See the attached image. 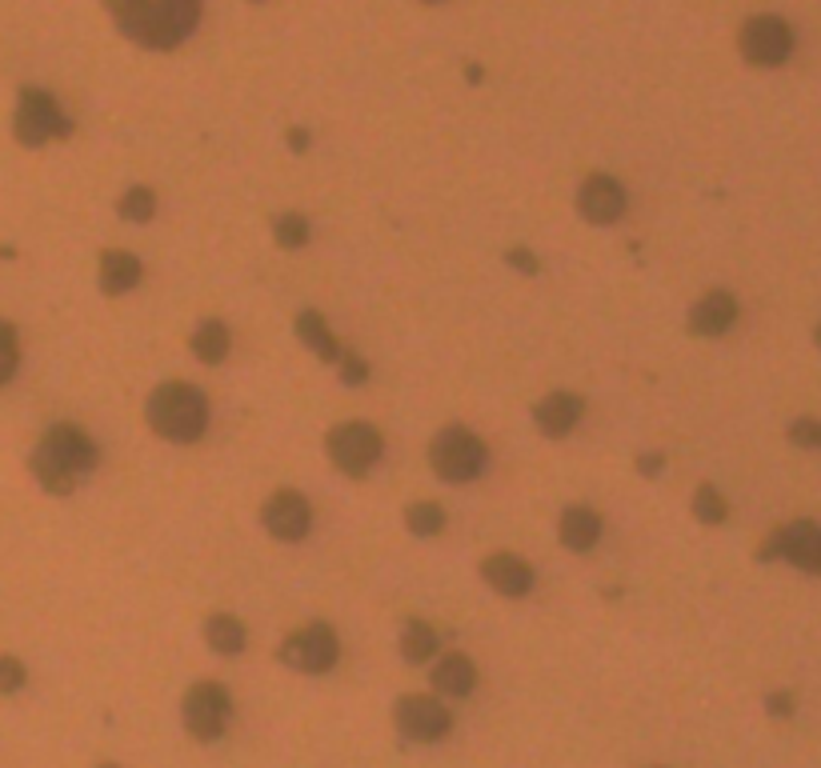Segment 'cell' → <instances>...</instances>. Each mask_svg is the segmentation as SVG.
I'll return each instance as SVG.
<instances>
[{
	"label": "cell",
	"instance_id": "33",
	"mask_svg": "<svg viewBox=\"0 0 821 768\" xmlns=\"http://www.w3.org/2000/svg\"><path fill=\"white\" fill-rule=\"evenodd\" d=\"M770 713H777V717H785V713H794V701L785 693H777V696H770Z\"/></svg>",
	"mask_w": 821,
	"mask_h": 768
},
{
	"label": "cell",
	"instance_id": "22",
	"mask_svg": "<svg viewBox=\"0 0 821 768\" xmlns=\"http://www.w3.org/2000/svg\"><path fill=\"white\" fill-rule=\"evenodd\" d=\"M229 348H233V336H229V329H224L221 321L197 324V333H193V352H197V360H205V364H221V360L229 357Z\"/></svg>",
	"mask_w": 821,
	"mask_h": 768
},
{
	"label": "cell",
	"instance_id": "12",
	"mask_svg": "<svg viewBox=\"0 0 821 768\" xmlns=\"http://www.w3.org/2000/svg\"><path fill=\"white\" fill-rule=\"evenodd\" d=\"M761 557H785L789 565L806 572H821V529L809 521L785 524L782 533L770 536V545L761 548Z\"/></svg>",
	"mask_w": 821,
	"mask_h": 768
},
{
	"label": "cell",
	"instance_id": "18",
	"mask_svg": "<svg viewBox=\"0 0 821 768\" xmlns=\"http://www.w3.org/2000/svg\"><path fill=\"white\" fill-rule=\"evenodd\" d=\"M140 261L133 257V252H117V248H109L105 257H100V288L109 293V297H121V293H133V288L140 285Z\"/></svg>",
	"mask_w": 821,
	"mask_h": 768
},
{
	"label": "cell",
	"instance_id": "21",
	"mask_svg": "<svg viewBox=\"0 0 821 768\" xmlns=\"http://www.w3.org/2000/svg\"><path fill=\"white\" fill-rule=\"evenodd\" d=\"M205 641H209L212 653H221V657H237L241 648H245V641H249V632H245V624H241L237 617L217 612V617L205 620Z\"/></svg>",
	"mask_w": 821,
	"mask_h": 768
},
{
	"label": "cell",
	"instance_id": "27",
	"mask_svg": "<svg viewBox=\"0 0 821 768\" xmlns=\"http://www.w3.org/2000/svg\"><path fill=\"white\" fill-rule=\"evenodd\" d=\"M273 236L281 248H305L309 245V221L301 212H285L273 221Z\"/></svg>",
	"mask_w": 821,
	"mask_h": 768
},
{
	"label": "cell",
	"instance_id": "25",
	"mask_svg": "<svg viewBox=\"0 0 821 768\" xmlns=\"http://www.w3.org/2000/svg\"><path fill=\"white\" fill-rule=\"evenodd\" d=\"M117 212H121L125 221H133V224L152 221V212H157V193H152V188H145V185L128 188L125 197L117 200Z\"/></svg>",
	"mask_w": 821,
	"mask_h": 768
},
{
	"label": "cell",
	"instance_id": "28",
	"mask_svg": "<svg viewBox=\"0 0 821 768\" xmlns=\"http://www.w3.org/2000/svg\"><path fill=\"white\" fill-rule=\"evenodd\" d=\"M16 364H21V340H16V329L9 321H0V388L13 381Z\"/></svg>",
	"mask_w": 821,
	"mask_h": 768
},
{
	"label": "cell",
	"instance_id": "2",
	"mask_svg": "<svg viewBox=\"0 0 821 768\" xmlns=\"http://www.w3.org/2000/svg\"><path fill=\"white\" fill-rule=\"evenodd\" d=\"M28 464H33V476L40 481L45 493L69 496L85 472L97 469V445L76 424H57L37 445Z\"/></svg>",
	"mask_w": 821,
	"mask_h": 768
},
{
	"label": "cell",
	"instance_id": "7",
	"mask_svg": "<svg viewBox=\"0 0 821 768\" xmlns=\"http://www.w3.org/2000/svg\"><path fill=\"white\" fill-rule=\"evenodd\" d=\"M277 657H281V665H289V669L321 677V672L333 669L336 657H341V641H336V632L329 629V624L317 620V624H305V629L293 632L285 645L277 648Z\"/></svg>",
	"mask_w": 821,
	"mask_h": 768
},
{
	"label": "cell",
	"instance_id": "26",
	"mask_svg": "<svg viewBox=\"0 0 821 768\" xmlns=\"http://www.w3.org/2000/svg\"><path fill=\"white\" fill-rule=\"evenodd\" d=\"M694 517L706 524H722L730 517V505H725V496L713 484H701L694 493Z\"/></svg>",
	"mask_w": 821,
	"mask_h": 768
},
{
	"label": "cell",
	"instance_id": "5",
	"mask_svg": "<svg viewBox=\"0 0 821 768\" xmlns=\"http://www.w3.org/2000/svg\"><path fill=\"white\" fill-rule=\"evenodd\" d=\"M229 717H233V696H229L224 684L200 681L185 693L181 720H185L188 736H197V741H221L224 729H229Z\"/></svg>",
	"mask_w": 821,
	"mask_h": 768
},
{
	"label": "cell",
	"instance_id": "4",
	"mask_svg": "<svg viewBox=\"0 0 821 768\" xmlns=\"http://www.w3.org/2000/svg\"><path fill=\"white\" fill-rule=\"evenodd\" d=\"M429 464L441 481L449 484H469L486 472V445L481 436H474L469 429H445V433L433 436V448H429Z\"/></svg>",
	"mask_w": 821,
	"mask_h": 768
},
{
	"label": "cell",
	"instance_id": "37",
	"mask_svg": "<svg viewBox=\"0 0 821 768\" xmlns=\"http://www.w3.org/2000/svg\"><path fill=\"white\" fill-rule=\"evenodd\" d=\"M100 768H121V765H100Z\"/></svg>",
	"mask_w": 821,
	"mask_h": 768
},
{
	"label": "cell",
	"instance_id": "8",
	"mask_svg": "<svg viewBox=\"0 0 821 768\" xmlns=\"http://www.w3.org/2000/svg\"><path fill=\"white\" fill-rule=\"evenodd\" d=\"M69 116L61 112V104L40 92V88H25L21 92V104H16V140L28 145V149H40L45 140L52 137H69Z\"/></svg>",
	"mask_w": 821,
	"mask_h": 768
},
{
	"label": "cell",
	"instance_id": "6",
	"mask_svg": "<svg viewBox=\"0 0 821 768\" xmlns=\"http://www.w3.org/2000/svg\"><path fill=\"white\" fill-rule=\"evenodd\" d=\"M324 448H329V460H333L345 476H365V472L381 460L385 441H381V433H377L373 424L348 421V424H336L333 433H329V441H324Z\"/></svg>",
	"mask_w": 821,
	"mask_h": 768
},
{
	"label": "cell",
	"instance_id": "24",
	"mask_svg": "<svg viewBox=\"0 0 821 768\" xmlns=\"http://www.w3.org/2000/svg\"><path fill=\"white\" fill-rule=\"evenodd\" d=\"M405 529H409L413 536L445 533V508L433 505V500H421V505L405 508Z\"/></svg>",
	"mask_w": 821,
	"mask_h": 768
},
{
	"label": "cell",
	"instance_id": "15",
	"mask_svg": "<svg viewBox=\"0 0 821 768\" xmlns=\"http://www.w3.org/2000/svg\"><path fill=\"white\" fill-rule=\"evenodd\" d=\"M481 577H486L489 589L501 596H525L534 589V569H529L522 557H513V553H493V557H486Z\"/></svg>",
	"mask_w": 821,
	"mask_h": 768
},
{
	"label": "cell",
	"instance_id": "1",
	"mask_svg": "<svg viewBox=\"0 0 821 768\" xmlns=\"http://www.w3.org/2000/svg\"><path fill=\"white\" fill-rule=\"evenodd\" d=\"M117 28L145 49H176L200 25V0H105Z\"/></svg>",
	"mask_w": 821,
	"mask_h": 768
},
{
	"label": "cell",
	"instance_id": "13",
	"mask_svg": "<svg viewBox=\"0 0 821 768\" xmlns=\"http://www.w3.org/2000/svg\"><path fill=\"white\" fill-rule=\"evenodd\" d=\"M625 188L613 181V176H589L581 185V193H577V209H581V216L589 224H613L622 221L625 212Z\"/></svg>",
	"mask_w": 821,
	"mask_h": 768
},
{
	"label": "cell",
	"instance_id": "38",
	"mask_svg": "<svg viewBox=\"0 0 821 768\" xmlns=\"http://www.w3.org/2000/svg\"><path fill=\"white\" fill-rule=\"evenodd\" d=\"M818 345H821V329H818Z\"/></svg>",
	"mask_w": 821,
	"mask_h": 768
},
{
	"label": "cell",
	"instance_id": "35",
	"mask_svg": "<svg viewBox=\"0 0 821 768\" xmlns=\"http://www.w3.org/2000/svg\"><path fill=\"white\" fill-rule=\"evenodd\" d=\"M289 145H293L297 152H305V149H309V133H301V128H293V133H289Z\"/></svg>",
	"mask_w": 821,
	"mask_h": 768
},
{
	"label": "cell",
	"instance_id": "30",
	"mask_svg": "<svg viewBox=\"0 0 821 768\" xmlns=\"http://www.w3.org/2000/svg\"><path fill=\"white\" fill-rule=\"evenodd\" d=\"M789 441H794L797 448H821V421H813V417L794 421L789 424Z\"/></svg>",
	"mask_w": 821,
	"mask_h": 768
},
{
	"label": "cell",
	"instance_id": "19",
	"mask_svg": "<svg viewBox=\"0 0 821 768\" xmlns=\"http://www.w3.org/2000/svg\"><path fill=\"white\" fill-rule=\"evenodd\" d=\"M477 684V669L469 657H461V653H449V657H441L433 665V689L441 696H469Z\"/></svg>",
	"mask_w": 821,
	"mask_h": 768
},
{
	"label": "cell",
	"instance_id": "10",
	"mask_svg": "<svg viewBox=\"0 0 821 768\" xmlns=\"http://www.w3.org/2000/svg\"><path fill=\"white\" fill-rule=\"evenodd\" d=\"M393 717H397L401 736H409L417 744H433L441 736H449V729H453L449 708L441 701H433V696H401Z\"/></svg>",
	"mask_w": 821,
	"mask_h": 768
},
{
	"label": "cell",
	"instance_id": "14",
	"mask_svg": "<svg viewBox=\"0 0 821 768\" xmlns=\"http://www.w3.org/2000/svg\"><path fill=\"white\" fill-rule=\"evenodd\" d=\"M734 321H737V300L730 297V293H722V288L706 293V297L689 309V333L697 336H722L734 329Z\"/></svg>",
	"mask_w": 821,
	"mask_h": 768
},
{
	"label": "cell",
	"instance_id": "3",
	"mask_svg": "<svg viewBox=\"0 0 821 768\" xmlns=\"http://www.w3.org/2000/svg\"><path fill=\"white\" fill-rule=\"evenodd\" d=\"M149 429L173 445H193L209 429V400L200 397L193 384L164 381L152 388L149 405H145Z\"/></svg>",
	"mask_w": 821,
	"mask_h": 768
},
{
	"label": "cell",
	"instance_id": "11",
	"mask_svg": "<svg viewBox=\"0 0 821 768\" xmlns=\"http://www.w3.org/2000/svg\"><path fill=\"white\" fill-rule=\"evenodd\" d=\"M261 521H265V529H269V536L285 541V545H297V541H305L313 529V508L301 493L281 488V493H273L269 500H265Z\"/></svg>",
	"mask_w": 821,
	"mask_h": 768
},
{
	"label": "cell",
	"instance_id": "9",
	"mask_svg": "<svg viewBox=\"0 0 821 768\" xmlns=\"http://www.w3.org/2000/svg\"><path fill=\"white\" fill-rule=\"evenodd\" d=\"M794 52V33L785 25L782 16H753L746 28H742V57L758 69H777V64L789 61Z\"/></svg>",
	"mask_w": 821,
	"mask_h": 768
},
{
	"label": "cell",
	"instance_id": "34",
	"mask_svg": "<svg viewBox=\"0 0 821 768\" xmlns=\"http://www.w3.org/2000/svg\"><path fill=\"white\" fill-rule=\"evenodd\" d=\"M637 469L646 472V476H653V472L665 469V460H661V457H641V460H637Z\"/></svg>",
	"mask_w": 821,
	"mask_h": 768
},
{
	"label": "cell",
	"instance_id": "16",
	"mask_svg": "<svg viewBox=\"0 0 821 768\" xmlns=\"http://www.w3.org/2000/svg\"><path fill=\"white\" fill-rule=\"evenodd\" d=\"M581 412H585L581 397H573V393H549L534 409V421L546 436H569L573 429L581 424Z\"/></svg>",
	"mask_w": 821,
	"mask_h": 768
},
{
	"label": "cell",
	"instance_id": "31",
	"mask_svg": "<svg viewBox=\"0 0 821 768\" xmlns=\"http://www.w3.org/2000/svg\"><path fill=\"white\" fill-rule=\"evenodd\" d=\"M25 665L16 657H0V693H16V689H25Z\"/></svg>",
	"mask_w": 821,
	"mask_h": 768
},
{
	"label": "cell",
	"instance_id": "39",
	"mask_svg": "<svg viewBox=\"0 0 821 768\" xmlns=\"http://www.w3.org/2000/svg\"><path fill=\"white\" fill-rule=\"evenodd\" d=\"M257 4H261V0H257Z\"/></svg>",
	"mask_w": 821,
	"mask_h": 768
},
{
	"label": "cell",
	"instance_id": "23",
	"mask_svg": "<svg viewBox=\"0 0 821 768\" xmlns=\"http://www.w3.org/2000/svg\"><path fill=\"white\" fill-rule=\"evenodd\" d=\"M437 653V632L425 624V620H409L405 629H401V657L409 660V665H421V660H429Z\"/></svg>",
	"mask_w": 821,
	"mask_h": 768
},
{
	"label": "cell",
	"instance_id": "32",
	"mask_svg": "<svg viewBox=\"0 0 821 768\" xmlns=\"http://www.w3.org/2000/svg\"><path fill=\"white\" fill-rule=\"evenodd\" d=\"M505 264H513L517 273H537V269H541L529 248H510V252H505Z\"/></svg>",
	"mask_w": 821,
	"mask_h": 768
},
{
	"label": "cell",
	"instance_id": "20",
	"mask_svg": "<svg viewBox=\"0 0 821 768\" xmlns=\"http://www.w3.org/2000/svg\"><path fill=\"white\" fill-rule=\"evenodd\" d=\"M297 336L313 348V352H317V357L329 360V364H336V360L345 357V348H341V340L329 333V324H324L321 312H301V317H297Z\"/></svg>",
	"mask_w": 821,
	"mask_h": 768
},
{
	"label": "cell",
	"instance_id": "36",
	"mask_svg": "<svg viewBox=\"0 0 821 768\" xmlns=\"http://www.w3.org/2000/svg\"><path fill=\"white\" fill-rule=\"evenodd\" d=\"M425 4H445V0H425Z\"/></svg>",
	"mask_w": 821,
	"mask_h": 768
},
{
	"label": "cell",
	"instance_id": "17",
	"mask_svg": "<svg viewBox=\"0 0 821 768\" xmlns=\"http://www.w3.org/2000/svg\"><path fill=\"white\" fill-rule=\"evenodd\" d=\"M561 545L573 548V553H589V548L601 541V517L589 505H573L561 512Z\"/></svg>",
	"mask_w": 821,
	"mask_h": 768
},
{
	"label": "cell",
	"instance_id": "29",
	"mask_svg": "<svg viewBox=\"0 0 821 768\" xmlns=\"http://www.w3.org/2000/svg\"><path fill=\"white\" fill-rule=\"evenodd\" d=\"M336 369H341V381H345L348 388H362V384L369 381V364H365L357 352H348V348H345V357L336 360Z\"/></svg>",
	"mask_w": 821,
	"mask_h": 768
}]
</instances>
